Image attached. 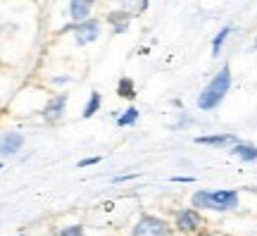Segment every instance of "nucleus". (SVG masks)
Wrapping results in <instances>:
<instances>
[{"mask_svg":"<svg viewBox=\"0 0 257 236\" xmlns=\"http://www.w3.org/2000/svg\"><path fill=\"white\" fill-rule=\"evenodd\" d=\"M69 24H81V22H88L91 19V12H93V3L88 0H72L69 3Z\"/></svg>","mask_w":257,"mask_h":236,"instance_id":"obj_8","label":"nucleus"},{"mask_svg":"<svg viewBox=\"0 0 257 236\" xmlns=\"http://www.w3.org/2000/svg\"><path fill=\"white\" fill-rule=\"evenodd\" d=\"M0 170H3V163H0Z\"/></svg>","mask_w":257,"mask_h":236,"instance_id":"obj_21","label":"nucleus"},{"mask_svg":"<svg viewBox=\"0 0 257 236\" xmlns=\"http://www.w3.org/2000/svg\"><path fill=\"white\" fill-rule=\"evenodd\" d=\"M238 191L233 189H219V191H195L191 196V208L193 210H214V212H229V210L238 208Z\"/></svg>","mask_w":257,"mask_h":236,"instance_id":"obj_1","label":"nucleus"},{"mask_svg":"<svg viewBox=\"0 0 257 236\" xmlns=\"http://www.w3.org/2000/svg\"><path fill=\"white\" fill-rule=\"evenodd\" d=\"M229 89H231V67L224 64L219 72L212 76V82L200 91V96H198V108L205 110V112L219 108V103L226 98Z\"/></svg>","mask_w":257,"mask_h":236,"instance_id":"obj_2","label":"nucleus"},{"mask_svg":"<svg viewBox=\"0 0 257 236\" xmlns=\"http://www.w3.org/2000/svg\"><path fill=\"white\" fill-rule=\"evenodd\" d=\"M138 117H141V112H138V108H134V105H131V108H126V110H121L119 112V117H117V127H134V124H136L138 122Z\"/></svg>","mask_w":257,"mask_h":236,"instance_id":"obj_14","label":"nucleus"},{"mask_svg":"<svg viewBox=\"0 0 257 236\" xmlns=\"http://www.w3.org/2000/svg\"><path fill=\"white\" fill-rule=\"evenodd\" d=\"M67 31H72L74 34L76 46H88V43H95L98 36H100V19L91 17L88 22H81V24H67Z\"/></svg>","mask_w":257,"mask_h":236,"instance_id":"obj_5","label":"nucleus"},{"mask_svg":"<svg viewBox=\"0 0 257 236\" xmlns=\"http://www.w3.org/2000/svg\"><path fill=\"white\" fill-rule=\"evenodd\" d=\"M100 160H102L100 155H95V158H83V160H79V163H76V167H91V165H98Z\"/></svg>","mask_w":257,"mask_h":236,"instance_id":"obj_17","label":"nucleus"},{"mask_svg":"<svg viewBox=\"0 0 257 236\" xmlns=\"http://www.w3.org/2000/svg\"><path fill=\"white\" fill-rule=\"evenodd\" d=\"M67 100H69L67 93L50 96V98L46 100V105L41 108V117L46 119L48 124H57V122L64 117V112H67Z\"/></svg>","mask_w":257,"mask_h":236,"instance_id":"obj_6","label":"nucleus"},{"mask_svg":"<svg viewBox=\"0 0 257 236\" xmlns=\"http://www.w3.org/2000/svg\"><path fill=\"white\" fill-rule=\"evenodd\" d=\"M172 182H176V184H193L195 179H193V177H172Z\"/></svg>","mask_w":257,"mask_h":236,"instance_id":"obj_20","label":"nucleus"},{"mask_svg":"<svg viewBox=\"0 0 257 236\" xmlns=\"http://www.w3.org/2000/svg\"><path fill=\"white\" fill-rule=\"evenodd\" d=\"M117 96L124 100H134L136 98V84L134 79H128V76H121L119 82H117Z\"/></svg>","mask_w":257,"mask_h":236,"instance_id":"obj_12","label":"nucleus"},{"mask_svg":"<svg viewBox=\"0 0 257 236\" xmlns=\"http://www.w3.org/2000/svg\"><path fill=\"white\" fill-rule=\"evenodd\" d=\"M19 236H22V234H19Z\"/></svg>","mask_w":257,"mask_h":236,"instance_id":"obj_22","label":"nucleus"},{"mask_svg":"<svg viewBox=\"0 0 257 236\" xmlns=\"http://www.w3.org/2000/svg\"><path fill=\"white\" fill-rule=\"evenodd\" d=\"M57 236H86V229L83 224H67V227H60Z\"/></svg>","mask_w":257,"mask_h":236,"instance_id":"obj_16","label":"nucleus"},{"mask_svg":"<svg viewBox=\"0 0 257 236\" xmlns=\"http://www.w3.org/2000/svg\"><path fill=\"white\" fill-rule=\"evenodd\" d=\"M100 105H102V96H100V91H91V98L86 100L81 117H83V119H91L93 115H95V112L100 110Z\"/></svg>","mask_w":257,"mask_h":236,"instance_id":"obj_13","label":"nucleus"},{"mask_svg":"<svg viewBox=\"0 0 257 236\" xmlns=\"http://www.w3.org/2000/svg\"><path fill=\"white\" fill-rule=\"evenodd\" d=\"M229 34H231V27H224V29L219 31V34L214 36V41H212V57H217V55H219L221 46L226 43V38H229Z\"/></svg>","mask_w":257,"mask_h":236,"instance_id":"obj_15","label":"nucleus"},{"mask_svg":"<svg viewBox=\"0 0 257 236\" xmlns=\"http://www.w3.org/2000/svg\"><path fill=\"white\" fill-rule=\"evenodd\" d=\"M138 174H121V177H114V179H112V182L114 184H121V182H128V179H136Z\"/></svg>","mask_w":257,"mask_h":236,"instance_id":"obj_18","label":"nucleus"},{"mask_svg":"<svg viewBox=\"0 0 257 236\" xmlns=\"http://www.w3.org/2000/svg\"><path fill=\"white\" fill-rule=\"evenodd\" d=\"M72 82V74H69V76H53V79H50V84H69Z\"/></svg>","mask_w":257,"mask_h":236,"instance_id":"obj_19","label":"nucleus"},{"mask_svg":"<svg viewBox=\"0 0 257 236\" xmlns=\"http://www.w3.org/2000/svg\"><path fill=\"white\" fill-rule=\"evenodd\" d=\"M27 143V136L22 131H5L0 136V158H12L17 155Z\"/></svg>","mask_w":257,"mask_h":236,"instance_id":"obj_7","label":"nucleus"},{"mask_svg":"<svg viewBox=\"0 0 257 236\" xmlns=\"http://www.w3.org/2000/svg\"><path fill=\"white\" fill-rule=\"evenodd\" d=\"M198 145H212V148H233L238 143V138L233 134H210V136H198L195 138Z\"/></svg>","mask_w":257,"mask_h":236,"instance_id":"obj_9","label":"nucleus"},{"mask_svg":"<svg viewBox=\"0 0 257 236\" xmlns=\"http://www.w3.org/2000/svg\"><path fill=\"white\" fill-rule=\"evenodd\" d=\"M107 24H112V31L114 34H124L131 24V15L128 12H110L107 15Z\"/></svg>","mask_w":257,"mask_h":236,"instance_id":"obj_11","label":"nucleus"},{"mask_svg":"<svg viewBox=\"0 0 257 236\" xmlns=\"http://www.w3.org/2000/svg\"><path fill=\"white\" fill-rule=\"evenodd\" d=\"M205 227V219L198 210L193 208H181L174 212V229L181 234H198Z\"/></svg>","mask_w":257,"mask_h":236,"instance_id":"obj_4","label":"nucleus"},{"mask_svg":"<svg viewBox=\"0 0 257 236\" xmlns=\"http://www.w3.org/2000/svg\"><path fill=\"white\" fill-rule=\"evenodd\" d=\"M131 236H174V229L157 215H141L131 229Z\"/></svg>","mask_w":257,"mask_h":236,"instance_id":"obj_3","label":"nucleus"},{"mask_svg":"<svg viewBox=\"0 0 257 236\" xmlns=\"http://www.w3.org/2000/svg\"><path fill=\"white\" fill-rule=\"evenodd\" d=\"M231 155L233 158H238V160H243V163H255L257 160V145L252 143H236L233 148H231Z\"/></svg>","mask_w":257,"mask_h":236,"instance_id":"obj_10","label":"nucleus"}]
</instances>
